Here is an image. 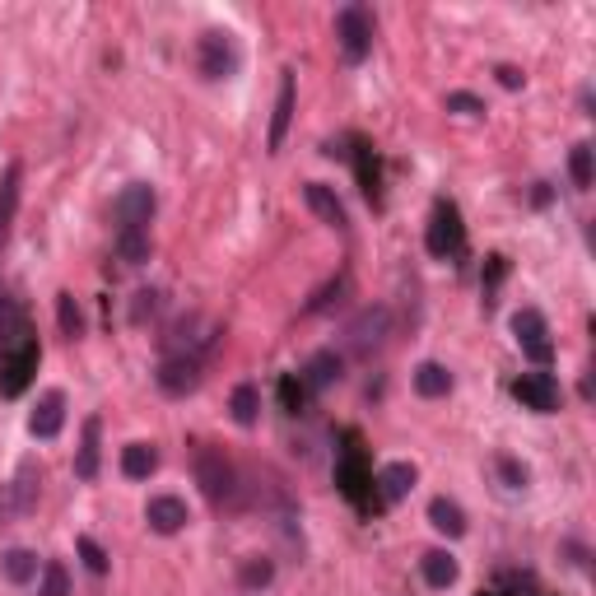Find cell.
Returning a JSON list of instances; mask_svg holds the SVG:
<instances>
[{
	"label": "cell",
	"instance_id": "obj_16",
	"mask_svg": "<svg viewBox=\"0 0 596 596\" xmlns=\"http://www.w3.org/2000/svg\"><path fill=\"white\" fill-rule=\"evenodd\" d=\"M149 247H154V238H149V224H131V229H117V257H122L126 266H145V261H149Z\"/></svg>",
	"mask_w": 596,
	"mask_h": 596
},
{
	"label": "cell",
	"instance_id": "obj_3",
	"mask_svg": "<svg viewBox=\"0 0 596 596\" xmlns=\"http://www.w3.org/2000/svg\"><path fill=\"white\" fill-rule=\"evenodd\" d=\"M387 331H392V312L382 308V303H368V308H359V317L345 326V340H350V350L359 354V359H368V354H378L382 345H387Z\"/></svg>",
	"mask_w": 596,
	"mask_h": 596
},
{
	"label": "cell",
	"instance_id": "obj_23",
	"mask_svg": "<svg viewBox=\"0 0 596 596\" xmlns=\"http://www.w3.org/2000/svg\"><path fill=\"white\" fill-rule=\"evenodd\" d=\"M415 392L429 396V401H438V396L452 392V373H447L443 364H434V359H429V364L415 368Z\"/></svg>",
	"mask_w": 596,
	"mask_h": 596
},
{
	"label": "cell",
	"instance_id": "obj_18",
	"mask_svg": "<svg viewBox=\"0 0 596 596\" xmlns=\"http://www.w3.org/2000/svg\"><path fill=\"white\" fill-rule=\"evenodd\" d=\"M98 438H103V424L84 420L80 452H75V475H80V480H98Z\"/></svg>",
	"mask_w": 596,
	"mask_h": 596
},
{
	"label": "cell",
	"instance_id": "obj_34",
	"mask_svg": "<svg viewBox=\"0 0 596 596\" xmlns=\"http://www.w3.org/2000/svg\"><path fill=\"white\" fill-rule=\"evenodd\" d=\"M447 108L466 112V117H480V112H485V103H480V98H471V94H447Z\"/></svg>",
	"mask_w": 596,
	"mask_h": 596
},
{
	"label": "cell",
	"instance_id": "obj_28",
	"mask_svg": "<svg viewBox=\"0 0 596 596\" xmlns=\"http://www.w3.org/2000/svg\"><path fill=\"white\" fill-rule=\"evenodd\" d=\"M38 596H70V573H66V564H42V587H38Z\"/></svg>",
	"mask_w": 596,
	"mask_h": 596
},
{
	"label": "cell",
	"instance_id": "obj_6",
	"mask_svg": "<svg viewBox=\"0 0 596 596\" xmlns=\"http://www.w3.org/2000/svg\"><path fill=\"white\" fill-rule=\"evenodd\" d=\"M513 336H517V345H522V354H527L531 364H550V354H555V345H550V322H545L536 308L517 312Z\"/></svg>",
	"mask_w": 596,
	"mask_h": 596
},
{
	"label": "cell",
	"instance_id": "obj_10",
	"mask_svg": "<svg viewBox=\"0 0 596 596\" xmlns=\"http://www.w3.org/2000/svg\"><path fill=\"white\" fill-rule=\"evenodd\" d=\"M154 382H159V392H168V396L196 392V387H201V359H163Z\"/></svg>",
	"mask_w": 596,
	"mask_h": 596
},
{
	"label": "cell",
	"instance_id": "obj_1",
	"mask_svg": "<svg viewBox=\"0 0 596 596\" xmlns=\"http://www.w3.org/2000/svg\"><path fill=\"white\" fill-rule=\"evenodd\" d=\"M196 485H201V494L215 508H224V503H233V489H238V471H233V461L219 452V447H196Z\"/></svg>",
	"mask_w": 596,
	"mask_h": 596
},
{
	"label": "cell",
	"instance_id": "obj_35",
	"mask_svg": "<svg viewBox=\"0 0 596 596\" xmlns=\"http://www.w3.org/2000/svg\"><path fill=\"white\" fill-rule=\"evenodd\" d=\"M494 75H499V84H503V89H522V84H527V75H522V70H517V66H499V70H494Z\"/></svg>",
	"mask_w": 596,
	"mask_h": 596
},
{
	"label": "cell",
	"instance_id": "obj_12",
	"mask_svg": "<svg viewBox=\"0 0 596 596\" xmlns=\"http://www.w3.org/2000/svg\"><path fill=\"white\" fill-rule=\"evenodd\" d=\"M294 70H285L280 75V94H275V117H271V154H280L285 149V136H289V122H294Z\"/></svg>",
	"mask_w": 596,
	"mask_h": 596
},
{
	"label": "cell",
	"instance_id": "obj_22",
	"mask_svg": "<svg viewBox=\"0 0 596 596\" xmlns=\"http://www.w3.org/2000/svg\"><path fill=\"white\" fill-rule=\"evenodd\" d=\"M340 354L336 350H317L308 359V368H303V373H308V382L312 387H317V392H326V387H331V382H340Z\"/></svg>",
	"mask_w": 596,
	"mask_h": 596
},
{
	"label": "cell",
	"instance_id": "obj_19",
	"mask_svg": "<svg viewBox=\"0 0 596 596\" xmlns=\"http://www.w3.org/2000/svg\"><path fill=\"white\" fill-rule=\"evenodd\" d=\"M154 471H159V452H154V443L122 447V475L126 480H149Z\"/></svg>",
	"mask_w": 596,
	"mask_h": 596
},
{
	"label": "cell",
	"instance_id": "obj_15",
	"mask_svg": "<svg viewBox=\"0 0 596 596\" xmlns=\"http://www.w3.org/2000/svg\"><path fill=\"white\" fill-rule=\"evenodd\" d=\"M378 489H382V503H401L415 489V466L410 461H392L378 471Z\"/></svg>",
	"mask_w": 596,
	"mask_h": 596
},
{
	"label": "cell",
	"instance_id": "obj_21",
	"mask_svg": "<svg viewBox=\"0 0 596 596\" xmlns=\"http://www.w3.org/2000/svg\"><path fill=\"white\" fill-rule=\"evenodd\" d=\"M420 573H424V583L429 587H452L457 583V559L447 555V550H429V555L420 559Z\"/></svg>",
	"mask_w": 596,
	"mask_h": 596
},
{
	"label": "cell",
	"instance_id": "obj_31",
	"mask_svg": "<svg viewBox=\"0 0 596 596\" xmlns=\"http://www.w3.org/2000/svg\"><path fill=\"white\" fill-rule=\"evenodd\" d=\"M154 312H159V289H140L136 303H131V322H145Z\"/></svg>",
	"mask_w": 596,
	"mask_h": 596
},
{
	"label": "cell",
	"instance_id": "obj_32",
	"mask_svg": "<svg viewBox=\"0 0 596 596\" xmlns=\"http://www.w3.org/2000/svg\"><path fill=\"white\" fill-rule=\"evenodd\" d=\"M494 466H499V475H503V480H508V489H527V466H522V461H513V457H499V461H494Z\"/></svg>",
	"mask_w": 596,
	"mask_h": 596
},
{
	"label": "cell",
	"instance_id": "obj_5",
	"mask_svg": "<svg viewBox=\"0 0 596 596\" xmlns=\"http://www.w3.org/2000/svg\"><path fill=\"white\" fill-rule=\"evenodd\" d=\"M210 340H215V326L205 322L201 312H187V317L163 336V350H168V359H196V350H205Z\"/></svg>",
	"mask_w": 596,
	"mask_h": 596
},
{
	"label": "cell",
	"instance_id": "obj_30",
	"mask_svg": "<svg viewBox=\"0 0 596 596\" xmlns=\"http://www.w3.org/2000/svg\"><path fill=\"white\" fill-rule=\"evenodd\" d=\"M80 555H84V564H89V573H108V550L94 541V536H80Z\"/></svg>",
	"mask_w": 596,
	"mask_h": 596
},
{
	"label": "cell",
	"instance_id": "obj_17",
	"mask_svg": "<svg viewBox=\"0 0 596 596\" xmlns=\"http://www.w3.org/2000/svg\"><path fill=\"white\" fill-rule=\"evenodd\" d=\"M38 569H42L38 555H33V550H24V545H14V550H5V555H0V573H5L14 587L33 583V578H38Z\"/></svg>",
	"mask_w": 596,
	"mask_h": 596
},
{
	"label": "cell",
	"instance_id": "obj_20",
	"mask_svg": "<svg viewBox=\"0 0 596 596\" xmlns=\"http://www.w3.org/2000/svg\"><path fill=\"white\" fill-rule=\"evenodd\" d=\"M429 522H434V531H443L447 541L466 536V513H461V503H452V499H434V503H429Z\"/></svg>",
	"mask_w": 596,
	"mask_h": 596
},
{
	"label": "cell",
	"instance_id": "obj_11",
	"mask_svg": "<svg viewBox=\"0 0 596 596\" xmlns=\"http://www.w3.org/2000/svg\"><path fill=\"white\" fill-rule=\"evenodd\" d=\"M303 201H308L312 215L322 219V224H331L336 233L350 229V215H345V205H340V196L326 187V182H308V187H303Z\"/></svg>",
	"mask_w": 596,
	"mask_h": 596
},
{
	"label": "cell",
	"instance_id": "obj_8",
	"mask_svg": "<svg viewBox=\"0 0 596 596\" xmlns=\"http://www.w3.org/2000/svg\"><path fill=\"white\" fill-rule=\"evenodd\" d=\"M517 401L527 410H536V415H555L559 410V382L555 373H522V378L513 382Z\"/></svg>",
	"mask_w": 596,
	"mask_h": 596
},
{
	"label": "cell",
	"instance_id": "obj_27",
	"mask_svg": "<svg viewBox=\"0 0 596 596\" xmlns=\"http://www.w3.org/2000/svg\"><path fill=\"white\" fill-rule=\"evenodd\" d=\"M569 173H573V187L578 191H587L592 187V145H573V154H569Z\"/></svg>",
	"mask_w": 596,
	"mask_h": 596
},
{
	"label": "cell",
	"instance_id": "obj_24",
	"mask_svg": "<svg viewBox=\"0 0 596 596\" xmlns=\"http://www.w3.org/2000/svg\"><path fill=\"white\" fill-rule=\"evenodd\" d=\"M229 410H233V424H243V429H252V424L261 420V392L252 387V382H243V387H233Z\"/></svg>",
	"mask_w": 596,
	"mask_h": 596
},
{
	"label": "cell",
	"instance_id": "obj_2",
	"mask_svg": "<svg viewBox=\"0 0 596 596\" xmlns=\"http://www.w3.org/2000/svg\"><path fill=\"white\" fill-rule=\"evenodd\" d=\"M336 42H340V56H345L350 66L368 61V52H373V14H368L364 5L336 10Z\"/></svg>",
	"mask_w": 596,
	"mask_h": 596
},
{
	"label": "cell",
	"instance_id": "obj_9",
	"mask_svg": "<svg viewBox=\"0 0 596 596\" xmlns=\"http://www.w3.org/2000/svg\"><path fill=\"white\" fill-rule=\"evenodd\" d=\"M145 522H149V531H159V536H177V531L191 522V513L177 494H154V499L145 503Z\"/></svg>",
	"mask_w": 596,
	"mask_h": 596
},
{
	"label": "cell",
	"instance_id": "obj_29",
	"mask_svg": "<svg viewBox=\"0 0 596 596\" xmlns=\"http://www.w3.org/2000/svg\"><path fill=\"white\" fill-rule=\"evenodd\" d=\"M271 578H275V564H271V559H247V564H243V587H247V592H261V587H271Z\"/></svg>",
	"mask_w": 596,
	"mask_h": 596
},
{
	"label": "cell",
	"instance_id": "obj_26",
	"mask_svg": "<svg viewBox=\"0 0 596 596\" xmlns=\"http://www.w3.org/2000/svg\"><path fill=\"white\" fill-rule=\"evenodd\" d=\"M56 322H61V336L80 340L84 336V312L75 303V294H56Z\"/></svg>",
	"mask_w": 596,
	"mask_h": 596
},
{
	"label": "cell",
	"instance_id": "obj_7",
	"mask_svg": "<svg viewBox=\"0 0 596 596\" xmlns=\"http://www.w3.org/2000/svg\"><path fill=\"white\" fill-rule=\"evenodd\" d=\"M154 205H159L154 187H149V182H131V187H122V196L112 201V219H117V229L149 224V219H154Z\"/></svg>",
	"mask_w": 596,
	"mask_h": 596
},
{
	"label": "cell",
	"instance_id": "obj_14",
	"mask_svg": "<svg viewBox=\"0 0 596 596\" xmlns=\"http://www.w3.org/2000/svg\"><path fill=\"white\" fill-rule=\"evenodd\" d=\"M19 182H24V168L10 163L5 177H0V247L10 243V229H14V215H19Z\"/></svg>",
	"mask_w": 596,
	"mask_h": 596
},
{
	"label": "cell",
	"instance_id": "obj_33",
	"mask_svg": "<svg viewBox=\"0 0 596 596\" xmlns=\"http://www.w3.org/2000/svg\"><path fill=\"white\" fill-rule=\"evenodd\" d=\"M14 326H19V308H14V298H10V289L0 285V340L10 336Z\"/></svg>",
	"mask_w": 596,
	"mask_h": 596
},
{
	"label": "cell",
	"instance_id": "obj_13",
	"mask_svg": "<svg viewBox=\"0 0 596 596\" xmlns=\"http://www.w3.org/2000/svg\"><path fill=\"white\" fill-rule=\"evenodd\" d=\"M61 424H66V396L47 392L38 406H33V415H28V434L33 438H56L61 434Z\"/></svg>",
	"mask_w": 596,
	"mask_h": 596
},
{
	"label": "cell",
	"instance_id": "obj_4",
	"mask_svg": "<svg viewBox=\"0 0 596 596\" xmlns=\"http://www.w3.org/2000/svg\"><path fill=\"white\" fill-rule=\"evenodd\" d=\"M196 70H201L205 80H229L233 70H238V47H233L229 33H219V28L201 33V42H196Z\"/></svg>",
	"mask_w": 596,
	"mask_h": 596
},
{
	"label": "cell",
	"instance_id": "obj_25",
	"mask_svg": "<svg viewBox=\"0 0 596 596\" xmlns=\"http://www.w3.org/2000/svg\"><path fill=\"white\" fill-rule=\"evenodd\" d=\"M33 508H38V466L24 461L14 475V513H33Z\"/></svg>",
	"mask_w": 596,
	"mask_h": 596
}]
</instances>
